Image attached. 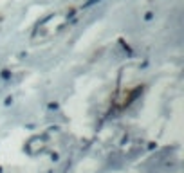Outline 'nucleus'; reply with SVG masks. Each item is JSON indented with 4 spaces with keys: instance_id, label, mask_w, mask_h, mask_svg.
Listing matches in <instances>:
<instances>
[{
    "instance_id": "1",
    "label": "nucleus",
    "mask_w": 184,
    "mask_h": 173,
    "mask_svg": "<svg viewBox=\"0 0 184 173\" xmlns=\"http://www.w3.org/2000/svg\"><path fill=\"white\" fill-rule=\"evenodd\" d=\"M51 18H52V15H47L45 18H42V20H38V22H36V29L40 27V25H43L45 22H49V20H51Z\"/></svg>"
},
{
    "instance_id": "2",
    "label": "nucleus",
    "mask_w": 184,
    "mask_h": 173,
    "mask_svg": "<svg viewBox=\"0 0 184 173\" xmlns=\"http://www.w3.org/2000/svg\"><path fill=\"white\" fill-rule=\"evenodd\" d=\"M2 78H4V79H9V78H11V70H7V69L2 70Z\"/></svg>"
},
{
    "instance_id": "3",
    "label": "nucleus",
    "mask_w": 184,
    "mask_h": 173,
    "mask_svg": "<svg viewBox=\"0 0 184 173\" xmlns=\"http://www.w3.org/2000/svg\"><path fill=\"white\" fill-rule=\"evenodd\" d=\"M92 4H96V0H87V2L83 4V7H88V5H92Z\"/></svg>"
},
{
    "instance_id": "4",
    "label": "nucleus",
    "mask_w": 184,
    "mask_h": 173,
    "mask_svg": "<svg viewBox=\"0 0 184 173\" xmlns=\"http://www.w3.org/2000/svg\"><path fill=\"white\" fill-rule=\"evenodd\" d=\"M74 15H76V11H74V9H71L69 13H67V18H72Z\"/></svg>"
},
{
    "instance_id": "5",
    "label": "nucleus",
    "mask_w": 184,
    "mask_h": 173,
    "mask_svg": "<svg viewBox=\"0 0 184 173\" xmlns=\"http://www.w3.org/2000/svg\"><path fill=\"white\" fill-rule=\"evenodd\" d=\"M153 18V13H146V16H145V20H152Z\"/></svg>"
}]
</instances>
